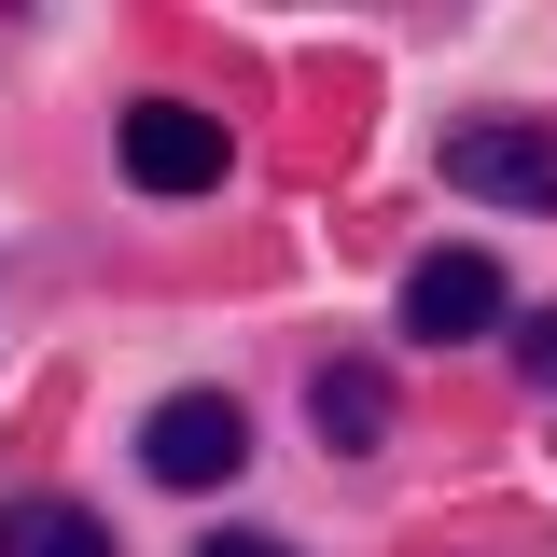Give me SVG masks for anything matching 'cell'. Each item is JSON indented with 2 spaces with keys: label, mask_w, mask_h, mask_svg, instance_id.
I'll return each instance as SVG.
<instances>
[{
  "label": "cell",
  "mask_w": 557,
  "mask_h": 557,
  "mask_svg": "<svg viewBox=\"0 0 557 557\" xmlns=\"http://www.w3.org/2000/svg\"><path fill=\"white\" fill-rule=\"evenodd\" d=\"M0 557H112V530L84 502H57V487H14L0 502Z\"/></svg>",
  "instance_id": "cell-5"
},
{
  "label": "cell",
  "mask_w": 557,
  "mask_h": 557,
  "mask_svg": "<svg viewBox=\"0 0 557 557\" xmlns=\"http://www.w3.org/2000/svg\"><path fill=\"white\" fill-rule=\"evenodd\" d=\"M516 362H530V376H557V307H530V321H516Z\"/></svg>",
  "instance_id": "cell-7"
},
{
  "label": "cell",
  "mask_w": 557,
  "mask_h": 557,
  "mask_svg": "<svg viewBox=\"0 0 557 557\" xmlns=\"http://www.w3.org/2000/svg\"><path fill=\"white\" fill-rule=\"evenodd\" d=\"M307 418H321V446H348V460H362V446L391 432V376H376V362H321Z\"/></svg>",
  "instance_id": "cell-6"
},
{
  "label": "cell",
  "mask_w": 557,
  "mask_h": 557,
  "mask_svg": "<svg viewBox=\"0 0 557 557\" xmlns=\"http://www.w3.org/2000/svg\"><path fill=\"white\" fill-rule=\"evenodd\" d=\"M405 335H418V348H474V335H502V265H487V251H418V278H405Z\"/></svg>",
  "instance_id": "cell-3"
},
{
  "label": "cell",
  "mask_w": 557,
  "mask_h": 557,
  "mask_svg": "<svg viewBox=\"0 0 557 557\" xmlns=\"http://www.w3.org/2000/svg\"><path fill=\"white\" fill-rule=\"evenodd\" d=\"M112 168H126L139 196H209V182L237 168V139H223V112H196V98H139L126 126H112Z\"/></svg>",
  "instance_id": "cell-1"
},
{
  "label": "cell",
  "mask_w": 557,
  "mask_h": 557,
  "mask_svg": "<svg viewBox=\"0 0 557 557\" xmlns=\"http://www.w3.org/2000/svg\"><path fill=\"white\" fill-rule=\"evenodd\" d=\"M251 460V418L223 405V391H168V405L139 418V474L153 487H237Z\"/></svg>",
  "instance_id": "cell-2"
},
{
  "label": "cell",
  "mask_w": 557,
  "mask_h": 557,
  "mask_svg": "<svg viewBox=\"0 0 557 557\" xmlns=\"http://www.w3.org/2000/svg\"><path fill=\"white\" fill-rule=\"evenodd\" d=\"M196 557H293V544H265V530H223V544H196Z\"/></svg>",
  "instance_id": "cell-8"
},
{
  "label": "cell",
  "mask_w": 557,
  "mask_h": 557,
  "mask_svg": "<svg viewBox=\"0 0 557 557\" xmlns=\"http://www.w3.org/2000/svg\"><path fill=\"white\" fill-rule=\"evenodd\" d=\"M446 182L487 209H557V139L544 126H460L446 139Z\"/></svg>",
  "instance_id": "cell-4"
}]
</instances>
